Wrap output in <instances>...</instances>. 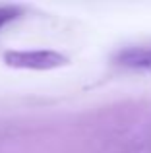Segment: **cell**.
<instances>
[{
    "mask_svg": "<svg viewBox=\"0 0 151 153\" xmlns=\"http://www.w3.org/2000/svg\"><path fill=\"white\" fill-rule=\"evenodd\" d=\"M113 62L120 68L134 72H151V41L134 43L118 49L113 54Z\"/></svg>",
    "mask_w": 151,
    "mask_h": 153,
    "instance_id": "obj_2",
    "label": "cell"
},
{
    "mask_svg": "<svg viewBox=\"0 0 151 153\" xmlns=\"http://www.w3.org/2000/svg\"><path fill=\"white\" fill-rule=\"evenodd\" d=\"M21 16V8L19 6H0V29L12 23L14 19H18Z\"/></svg>",
    "mask_w": 151,
    "mask_h": 153,
    "instance_id": "obj_3",
    "label": "cell"
},
{
    "mask_svg": "<svg viewBox=\"0 0 151 153\" xmlns=\"http://www.w3.org/2000/svg\"><path fill=\"white\" fill-rule=\"evenodd\" d=\"M6 66L16 70H56L70 62L68 56L53 49H27V51H6L2 54Z\"/></svg>",
    "mask_w": 151,
    "mask_h": 153,
    "instance_id": "obj_1",
    "label": "cell"
}]
</instances>
